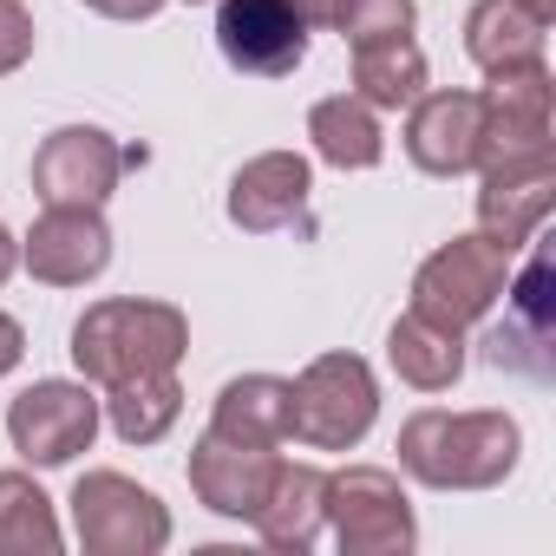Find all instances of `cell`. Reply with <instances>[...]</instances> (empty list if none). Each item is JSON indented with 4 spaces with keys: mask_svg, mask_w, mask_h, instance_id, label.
<instances>
[{
    "mask_svg": "<svg viewBox=\"0 0 556 556\" xmlns=\"http://www.w3.org/2000/svg\"><path fill=\"white\" fill-rule=\"evenodd\" d=\"M523 432L510 413H445L426 406L400 426V471L432 491H491L517 471Z\"/></svg>",
    "mask_w": 556,
    "mask_h": 556,
    "instance_id": "obj_1",
    "label": "cell"
},
{
    "mask_svg": "<svg viewBox=\"0 0 556 556\" xmlns=\"http://www.w3.org/2000/svg\"><path fill=\"white\" fill-rule=\"evenodd\" d=\"M184 354H190V321L170 302L118 295V302H92L73 321V367L92 387L131 380V374H164Z\"/></svg>",
    "mask_w": 556,
    "mask_h": 556,
    "instance_id": "obj_2",
    "label": "cell"
},
{
    "mask_svg": "<svg viewBox=\"0 0 556 556\" xmlns=\"http://www.w3.org/2000/svg\"><path fill=\"white\" fill-rule=\"evenodd\" d=\"M380 419V380L361 354H321L289 380V439L308 452H354Z\"/></svg>",
    "mask_w": 556,
    "mask_h": 556,
    "instance_id": "obj_3",
    "label": "cell"
},
{
    "mask_svg": "<svg viewBox=\"0 0 556 556\" xmlns=\"http://www.w3.org/2000/svg\"><path fill=\"white\" fill-rule=\"evenodd\" d=\"M504 282H510V249L504 242H491L484 229L478 236H452L413 275V315L465 334L504 302Z\"/></svg>",
    "mask_w": 556,
    "mask_h": 556,
    "instance_id": "obj_4",
    "label": "cell"
},
{
    "mask_svg": "<svg viewBox=\"0 0 556 556\" xmlns=\"http://www.w3.org/2000/svg\"><path fill=\"white\" fill-rule=\"evenodd\" d=\"M73 536L86 556H157L170 543V510L125 471H86L73 484Z\"/></svg>",
    "mask_w": 556,
    "mask_h": 556,
    "instance_id": "obj_5",
    "label": "cell"
},
{
    "mask_svg": "<svg viewBox=\"0 0 556 556\" xmlns=\"http://www.w3.org/2000/svg\"><path fill=\"white\" fill-rule=\"evenodd\" d=\"M328 530L348 556H406L419 543L413 497L387 465H348L328 471Z\"/></svg>",
    "mask_w": 556,
    "mask_h": 556,
    "instance_id": "obj_6",
    "label": "cell"
},
{
    "mask_svg": "<svg viewBox=\"0 0 556 556\" xmlns=\"http://www.w3.org/2000/svg\"><path fill=\"white\" fill-rule=\"evenodd\" d=\"M105 406L92 400V380H34L14 406H8V439L34 471L73 465L79 452H92Z\"/></svg>",
    "mask_w": 556,
    "mask_h": 556,
    "instance_id": "obj_7",
    "label": "cell"
},
{
    "mask_svg": "<svg viewBox=\"0 0 556 556\" xmlns=\"http://www.w3.org/2000/svg\"><path fill=\"white\" fill-rule=\"evenodd\" d=\"M484 125H478V170L517 164V157H549V66H504L484 73Z\"/></svg>",
    "mask_w": 556,
    "mask_h": 556,
    "instance_id": "obj_8",
    "label": "cell"
},
{
    "mask_svg": "<svg viewBox=\"0 0 556 556\" xmlns=\"http://www.w3.org/2000/svg\"><path fill=\"white\" fill-rule=\"evenodd\" d=\"M118 170H125V151L112 131L60 125L34 151V197L53 210H105V197L118 190Z\"/></svg>",
    "mask_w": 556,
    "mask_h": 556,
    "instance_id": "obj_9",
    "label": "cell"
},
{
    "mask_svg": "<svg viewBox=\"0 0 556 556\" xmlns=\"http://www.w3.org/2000/svg\"><path fill=\"white\" fill-rule=\"evenodd\" d=\"M216 47L249 79H289L308 60V21L289 0H223Z\"/></svg>",
    "mask_w": 556,
    "mask_h": 556,
    "instance_id": "obj_10",
    "label": "cell"
},
{
    "mask_svg": "<svg viewBox=\"0 0 556 556\" xmlns=\"http://www.w3.org/2000/svg\"><path fill=\"white\" fill-rule=\"evenodd\" d=\"M21 262L47 289H86L112 268V229L99 210H53L47 203L21 242Z\"/></svg>",
    "mask_w": 556,
    "mask_h": 556,
    "instance_id": "obj_11",
    "label": "cell"
},
{
    "mask_svg": "<svg viewBox=\"0 0 556 556\" xmlns=\"http://www.w3.org/2000/svg\"><path fill=\"white\" fill-rule=\"evenodd\" d=\"M275 471H282V445H236L223 432H203L190 445V491L203 510L216 517H236L249 523L275 484Z\"/></svg>",
    "mask_w": 556,
    "mask_h": 556,
    "instance_id": "obj_12",
    "label": "cell"
},
{
    "mask_svg": "<svg viewBox=\"0 0 556 556\" xmlns=\"http://www.w3.org/2000/svg\"><path fill=\"white\" fill-rule=\"evenodd\" d=\"M530 249V242H523ZM504 302H510V321L491 328L484 354L491 367H517V374H549V334H556V295H549V255L530 249L523 268H510L504 282Z\"/></svg>",
    "mask_w": 556,
    "mask_h": 556,
    "instance_id": "obj_13",
    "label": "cell"
},
{
    "mask_svg": "<svg viewBox=\"0 0 556 556\" xmlns=\"http://www.w3.org/2000/svg\"><path fill=\"white\" fill-rule=\"evenodd\" d=\"M478 125H484L478 92H419L406 105V157L426 177H465L478 170Z\"/></svg>",
    "mask_w": 556,
    "mask_h": 556,
    "instance_id": "obj_14",
    "label": "cell"
},
{
    "mask_svg": "<svg viewBox=\"0 0 556 556\" xmlns=\"http://www.w3.org/2000/svg\"><path fill=\"white\" fill-rule=\"evenodd\" d=\"M308 190H315V170L302 151H262L229 177V223L249 236L289 229L308 216Z\"/></svg>",
    "mask_w": 556,
    "mask_h": 556,
    "instance_id": "obj_15",
    "label": "cell"
},
{
    "mask_svg": "<svg viewBox=\"0 0 556 556\" xmlns=\"http://www.w3.org/2000/svg\"><path fill=\"white\" fill-rule=\"evenodd\" d=\"M549 203H556V151H549V157L491 164V170H484V190H478V229L517 255L523 242H536Z\"/></svg>",
    "mask_w": 556,
    "mask_h": 556,
    "instance_id": "obj_16",
    "label": "cell"
},
{
    "mask_svg": "<svg viewBox=\"0 0 556 556\" xmlns=\"http://www.w3.org/2000/svg\"><path fill=\"white\" fill-rule=\"evenodd\" d=\"M321 497H328V471L282 458V471H275V484H268V497H262V510H255L249 523H255V536H262L268 549L308 556L315 536L328 530V504H321Z\"/></svg>",
    "mask_w": 556,
    "mask_h": 556,
    "instance_id": "obj_17",
    "label": "cell"
},
{
    "mask_svg": "<svg viewBox=\"0 0 556 556\" xmlns=\"http://www.w3.org/2000/svg\"><path fill=\"white\" fill-rule=\"evenodd\" d=\"M387 361H393V374H400L406 387L445 393V387H458V374H465V334H458V328H439V321H426V315L406 308V315L387 328Z\"/></svg>",
    "mask_w": 556,
    "mask_h": 556,
    "instance_id": "obj_18",
    "label": "cell"
},
{
    "mask_svg": "<svg viewBox=\"0 0 556 556\" xmlns=\"http://www.w3.org/2000/svg\"><path fill=\"white\" fill-rule=\"evenodd\" d=\"M210 432L236 445H289V380H275V374L229 380L210 406Z\"/></svg>",
    "mask_w": 556,
    "mask_h": 556,
    "instance_id": "obj_19",
    "label": "cell"
},
{
    "mask_svg": "<svg viewBox=\"0 0 556 556\" xmlns=\"http://www.w3.org/2000/svg\"><path fill=\"white\" fill-rule=\"evenodd\" d=\"M308 138H315V157L334 164V170H374L387 157V138H380V112L354 92H334L308 112Z\"/></svg>",
    "mask_w": 556,
    "mask_h": 556,
    "instance_id": "obj_20",
    "label": "cell"
},
{
    "mask_svg": "<svg viewBox=\"0 0 556 556\" xmlns=\"http://www.w3.org/2000/svg\"><path fill=\"white\" fill-rule=\"evenodd\" d=\"M99 406H105V419H112V432H118L125 445H157V439L177 426V413H184L177 367H164V374H131V380H112Z\"/></svg>",
    "mask_w": 556,
    "mask_h": 556,
    "instance_id": "obj_21",
    "label": "cell"
},
{
    "mask_svg": "<svg viewBox=\"0 0 556 556\" xmlns=\"http://www.w3.org/2000/svg\"><path fill=\"white\" fill-rule=\"evenodd\" d=\"M465 53L478 73H504V66H536L543 60V27L517 8V0H478L465 14Z\"/></svg>",
    "mask_w": 556,
    "mask_h": 556,
    "instance_id": "obj_22",
    "label": "cell"
},
{
    "mask_svg": "<svg viewBox=\"0 0 556 556\" xmlns=\"http://www.w3.org/2000/svg\"><path fill=\"white\" fill-rule=\"evenodd\" d=\"M419 92H426V53L413 47V34L354 47V99H367L374 112H406Z\"/></svg>",
    "mask_w": 556,
    "mask_h": 556,
    "instance_id": "obj_23",
    "label": "cell"
},
{
    "mask_svg": "<svg viewBox=\"0 0 556 556\" xmlns=\"http://www.w3.org/2000/svg\"><path fill=\"white\" fill-rule=\"evenodd\" d=\"M66 530L34 471H0V556H60Z\"/></svg>",
    "mask_w": 556,
    "mask_h": 556,
    "instance_id": "obj_24",
    "label": "cell"
},
{
    "mask_svg": "<svg viewBox=\"0 0 556 556\" xmlns=\"http://www.w3.org/2000/svg\"><path fill=\"white\" fill-rule=\"evenodd\" d=\"M413 0H334V34L348 47H367V40H393V34H413Z\"/></svg>",
    "mask_w": 556,
    "mask_h": 556,
    "instance_id": "obj_25",
    "label": "cell"
},
{
    "mask_svg": "<svg viewBox=\"0 0 556 556\" xmlns=\"http://www.w3.org/2000/svg\"><path fill=\"white\" fill-rule=\"evenodd\" d=\"M34 60V14L21 0H0V79Z\"/></svg>",
    "mask_w": 556,
    "mask_h": 556,
    "instance_id": "obj_26",
    "label": "cell"
},
{
    "mask_svg": "<svg viewBox=\"0 0 556 556\" xmlns=\"http://www.w3.org/2000/svg\"><path fill=\"white\" fill-rule=\"evenodd\" d=\"M21 361H27V328L14 315H0V380H8Z\"/></svg>",
    "mask_w": 556,
    "mask_h": 556,
    "instance_id": "obj_27",
    "label": "cell"
},
{
    "mask_svg": "<svg viewBox=\"0 0 556 556\" xmlns=\"http://www.w3.org/2000/svg\"><path fill=\"white\" fill-rule=\"evenodd\" d=\"M92 14H105V21H151L164 0H86Z\"/></svg>",
    "mask_w": 556,
    "mask_h": 556,
    "instance_id": "obj_28",
    "label": "cell"
},
{
    "mask_svg": "<svg viewBox=\"0 0 556 556\" xmlns=\"http://www.w3.org/2000/svg\"><path fill=\"white\" fill-rule=\"evenodd\" d=\"M21 268V242H14V229L0 223V289H8V275Z\"/></svg>",
    "mask_w": 556,
    "mask_h": 556,
    "instance_id": "obj_29",
    "label": "cell"
},
{
    "mask_svg": "<svg viewBox=\"0 0 556 556\" xmlns=\"http://www.w3.org/2000/svg\"><path fill=\"white\" fill-rule=\"evenodd\" d=\"M289 8H295L308 27H328V21H334V0H289Z\"/></svg>",
    "mask_w": 556,
    "mask_h": 556,
    "instance_id": "obj_30",
    "label": "cell"
},
{
    "mask_svg": "<svg viewBox=\"0 0 556 556\" xmlns=\"http://www.w3.org/2000/svg\"><path fill=\"white\" fill-rule=\"evenodd\" d=\"M517 8H523L536 27H549V21H556V0H517Z\"/></svg>",
    "mask_w": 556,
    "mask_h": 556,
    "instance_id": "obj_31",
    "label": "cell"
}]
</instances>
